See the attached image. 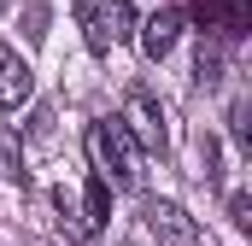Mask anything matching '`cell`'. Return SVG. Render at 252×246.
<instances>
[{"label":"cell","instance_id":"cell-12","mask_svg":"<svg viewBox=\"0 0 252 246\" xmlns=\"http://www.w3.org/2000/svg\"><path fill=\"white\" fill-rule=\"evenodd\" d=\"M252 112H247V100H235V112H229V123H235V141H241V147H252Z\"/></svg>","mask_w":252,"mask_h":246},{"label":"cell","instance_id":"cell-7","mask_svg":"<svg viewBox=\"0 0 252 246\" xmlns=\"http://www.w3.org/2000/svg\"><path fill=\"white\" fill-rule=\"evenodd\" d=\"M199 18H205L211 30H223V35H247L252 0H205V6H199Z\"/></svg>","mask_w":252,"mask_h":246},{"label":"cell","instance_id":"cell-11","mask_svg":"<svg viewBox=\"0 0 252 246\" xmlns=\"http://www.w3.org/2000/svg\"><path fill=\"white\" fill-rule=\"evenodd\" d=\"M229 223H235V229H252V193H247V187L229 193Z\"/></svg>","mask_w":252,"mask_h":246},{"label":"cell","instance_id":"cell-5","mask_svg":"<svg viewBox=\"0 0 252 246\" xmlns=\"http://www.w3.org/2000/svg\"><path fill=\"white\" fill-rule=\"evenodd\" d=\"M30 100H35V70H30V59L18 47L0 41V112H18Z\"/></svg>","mask_w":252,"mask_h":246},{"label":"cell","instance_id":"cell-2","mask_svg":"<svg viewBox=\"0 0 252 246\" xmlns=\"http://www.w3.org/2000/svg\"><path fill=\"white\" fill-rule=\"evenodd\" d=\"M76 24H82L88 53L106 59L118 41L135 35V6H129V0H76Z\"/></svg>","mask_w":252,"mask_h":246},{"label":"cell","instance_id":"cell-10","mask_svg":"<svg viewBox=\"0 0 252 246\" xmlns=\"http://www.w3.org/2000/svg\"><path fill=\"white\" fill-rule=\"evenodd\" d=\"M217 76H223V53L205 41V47H199V59H193V82H199V88H217Z\"/></svg>","mask_w":252,"mask_h":246},{"label":"cell","instance_id":"cell-3","mask_svg":"<svg viewBox=\"0 0 252 246\" xmlns=\"http://www.w3.org/2000/svg\"><path fill=\"white\" fill-rule=\"evenodd\" d=\"M135 135V147H147V153H164L170 147V129H164V106L153 100V88H129L124 100V118H118Z\"/></svg>","mask_w":252,"mask_h":246},{"label":"cell","instance_id":"cell-9","mask_svg":"<svg viewBox=\"0 0 252 246\" xmlns=\"http://www.w3.org/2000/svg\"><path fill=\"white\" fill-rule=\"evenodd\" d=\"M0 176H12V182L30 176V170H24V141H18L12 123H0Z\"/></svg>","mask_w":252,"mask_h":246},{"label":"cell","instance_id":"cell-13","mask_svg":"<svg viewBox=\"0 0 252 246\" xmlns=\"http://www.w3.org/2000/svg\"><path fill=\"white\" fill-rule=\"evenodd\" d=\"M24 35H30V41L47 35V6H30V12H24Z\"/></svg>","mask_w":252,"mask_h":246},{"label":"cell","instance_id":"cell-14","mask_svg":"<svg viewBox=\"0 0 252 246\" xmlns=\"http://www.w3.org/2000/svg\"><path fill=\"white\" fill-rule=\"evenodd\" d=\"M0 6H6V0H0Z\"/></svg>","mask_w":252,"mask_h":246},{"label":"cell","instance_id":"cell-4","mask_svg":"<svg viewBox=\"0 0 252 246\" xmlns=\"http://www.w3.org/2000/svg\"><path fill=\"white\" fill-rule=\"evenodd\" d=\"M147 229H153V241H158V246H211V241H205V229L193 223L176 199H147Z\"/></svg>","mask_w":252,"mask_h":246},{"label":"cell","instance_id":"cell-1","mask_svg":"<svg viewBox=\"0 0 252 246\" xmlns=\"http://www.w3.org/2000/svg\"><path fill=\"white\" fill-rule=\"evenodd\" d=\"M88 158H94V176L118 187H141V147L118 118H100L88 129Z\"/></svg>","mask_w":252,"mask_h":246},{"label":"cell","instance_id":"cell-8","mask_svg":"<svg viewBox=\"0 0 252 246\" xmlns=\"http://www.w3.org/2000/svg\"><path fill=\"white\" fill-rule=\"evenodd\" d=\"M106 217H112V182L88 176V187H82V229H88V235H100V229H106Z\"/></svg>","mask_w":252,"mask_h":246},{"label":"cell","instance_id":"cell-6","mask_svg":"<svg viewBox=\"0 0 252 246\" xmlns=\"http://www.w3.org/2000/svg\"><path fill=\"white\" fill-rule=\"evenodd\" d=\"M182 24H188V18H182L176 6H164V12H153L147 24H135V35H141V53H147V59H164V53L182 41Z\"/></svg>","mask_w":252,"mask_h":246}]
</instances>
